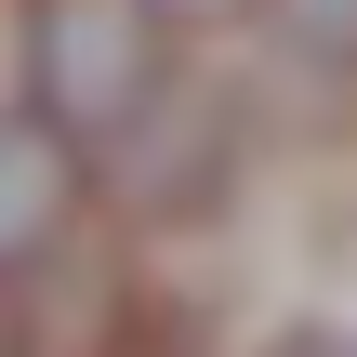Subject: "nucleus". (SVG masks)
<instances>
[{"mask_svg": "<svg viewBox=\"0 0 357 357\" xmlns=\"http://www.w3.org/2000/svg\"><path fill=\"white\" fill-rule=\"evenodd\" d=\"M185 66H172V26L146 13V0H26V26H13V93H26V119L53 132V146H132L146 119H159V93H172Z\"/></svg>", "mask_w": 357, "mask_h": 357, "instance_id": "f257e3e1", "label": "nucleus"}, {"mask_svg": "<svg viewBox=\"0 0 357 357\" xmlns=\"http://www.w3.org/2000/svg\"><path fill=\"white\" fill-rule=\"evenodd\" d=\"M66 225H79V146H53L26 106H0V278L40 265Z\"/></svg>", "mask_w": 357, "mask_h": 357, "instance_id": "f03ea898", "label": "nucleus"}, {"mask_svg": "<svg viewBox=\"0 0 357 357\" xmlns=\"http://www.w3.org/2000/svg\"><path fill=\"white\" fill-rule=\"evenodd\" d=\"M265 13V40L305 66V79H344L357 66V0H252Z\"/></svg>", "mask_w": 357, "mask_h": 357, "instance_id": "7ed1b4c3", "label": "nucleus"}, {"mask_svg": "<svg viewBox=\"0 0 357 357\" xmlns=\"http://www.w3.org/2000/svg\"><path fill=\"white\" fill-rule=\"evenodd\" d=\"M265 357H357L344 318H291V331H265Z\"/></svg>", "mask_w": 357, "mask_h": 357, "instance_id": "20e7f679", "label": "nucleus"}, {"mask_svg": "<svg viewBox=\"0 0 357 357\" xmlns=\"http://www.w3.org/2000/svg\"><path fill=\"white\" fill-rule=\"evenodd\" d=\"M159 26H212V13H252V0H146Z\"/></svg>", "mask_w": 357, "mask_h": 357, "instance_id": "39448f33", "label": "nucleus"}, {"mask_svg": "<svg viewBox=\"0 0 357 357\" xmlns=\"http://www.w3.org/2000/svg\"><path fill=\"white\" fill-rule=\"evenodd\" d=\"M0 357H40V344H26V305H13V291H0Z\"/></svg>", "mask_w": 357, "mask_h": 357, "instance_id": "423d86ee", "label": "nucleus"}, {"mask_svg": "<svg viewBox=\"0 0 357 357\" xmlns=\"http://www.w3.org/2000/svg\"><path fill=\"white\" fill-rule=\"evenodd\" d=\"M0 106H13V40H0Z\"/></svg>", "mask_w": 357, "mask_h": 357, "instance_id": "0eeeda50", "label": "nucleus"}]
</instances>
